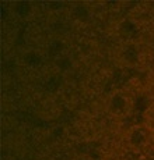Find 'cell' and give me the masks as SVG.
<instances>
[{
    "label": "cell",
    "instance_id": "1",
    "mask_svg": "<svg viewBox=\"0 0 154 160\" xmlns=\"http://www.w3.org/2000/svg\"><path fill=\"white\" fill-rule=\"evenodd\" d=\"M128 141H129V143H130V146L141 148L147 142V132L141 127H133L130 131H129Z\"/></svg>",
    "mask_w": 154,
    "mask_h": 160
},
{
    "label": "cell",
    "instance_id": "2",
    "mask_svg": "<svg viewBox=\"0 0 154 160\" xmlns=\"http://www.w3.org/2000/svg\"><path fill=\"white\" fill-rule=\"evenodd\" d=\"M126 107H128V99H126V96H123L122 93H115L111 96L109 109L112 110L113 113L121 114V113H123L126 110Z\"/></svg>",
    "mask_w": 154,
    "mask_h": 160
},
{
    "label": "cell",
    "instance_id": "3",
    "mask_svg": "<svg viewBox=\"0 0 154 160\" xmlns=\"http://www.w3.org/2000/svg\"><path fill=\"white\" fill-rule=\"evenodd\" d=\"M122 58L128 66L133 67V66H136L139 63V60H140V52H139V49L136 46H128V48L123 50Z\"/></svg>",
    "mask_w": 154,
    "mask_h": 160
},
{
    "label": "cell",
    "instance_id": "4",
    "mask_svg": "<svg viewBox=\"0 0 154 160\" xmlns=\"http://www.w3.org/2000/svg\"><path fill=\"white\" fill-rule=\"evenodd\" d=\"M24 61L28 67H38L42 63V54L38 50H28L24 56Z\"/></svg>",
    "mask_w": 154,
    "mask_h": 160
},
{
    "label": "cell",
    "instance_id": "5",
    "mask_svg": "<svg viewBox=\"0 0 154 160\" xmlns=\"http://www.w3.org/2000/svg\"><path fill=\"white\" fill-rule=\"evenodd\" d=\"M72 14L77 21H85L90 17V10L87 8L85 4H76L74 7H73Z\"/></svg>",
    "mask_w": 154,
    "mask_h": 160
},
{
    "label": "cell",
    "instance_id": "6",
    "mask_svg": "<svg viewBox=\"0 0 154 160\" xmlns=\"http://www.w3.org/2000/svg\"><path fill=\"white\" fill-rule=\"evenodd\" d=\"M55 63H56V67L60 70V71H69L73 66L72 58H70L69 56H66V54H60V56H58L56 60H55Z\"/></svg>",
    "mask_w": 154,
    "mask_h": 160
},
{
    "label": "cell",
    "instance_id": "7",
    "mask_svg": "<svg viewBox=\"0 0 154 160\" xmlns=\"http://www.w3.org/2000/svg\"><path fill=\"white\" fill-rule=\"evenodd\" d=\"M119 31H121V33L123 36H132L135 32H136V24L133 22V21H123L121 24V27H119Z\"/></svg>",
    "mask_w": 154,
    "mask_h": 160
},
{
    "label": "cell",
    "instance_id": "8",
    "mask_svg": "<svg viewBox=\"0 0 154 160\" xmlns=\"http://www.w3.org/2000/svg\"><path fill=\"white\" fill-rule=\"evenodd\" d=\"M133 107L136 109V112H140V113H144L149 110L150 107V103H149V99L146 96H139L136 98V100L133 102Z\"/></svg>",
    "mask_w": 154,
    "mask_h": 160
},
{
    "label": "cell",
    "instance_id": "9",
    "mask_svg": "<svg viewBox=\"0 0 154 160\" xmlns=\"http://www.w3.org/2000/svg\"><path fill=\"white\" fill-rule=\"evenodd\" d=\"M49 49H51V52L53 53L55 57L60 56V54H63V49H64V45L62 41H55L52 42L51 46H49Z\"/></svg>",
    "mask_w": 154,
    "mask_h": 160
},
{
    "label": "cell",
    "instance_id": "10",
    "mask_svg": "<svg viewBox=\"0 0 154 160\" xmlns=\"http://www.w3.org/2000/svg\"><path fill=\"white\" fill-rule=\"evenodd\" d=\"M31 8H32V6H31V3H18L17 4V13L20 15H23V17H25V15H28L31 13Z\"/></svg>",
    "mask_w": 154,
    "mask_h": 160
},
{
    "label": "cell",
    "instance_id": "11",
    "mask_svg": "<svg viewBox=\"0 0 154 160\" xmlns=\"http://www.w3.org/2000/svg\"><path fill=\"white\" fill-rule=\"evenodd\" d=\"M46 87L51 89V91H56V89H59V87H60V81L58 79V77H51L49 81L46 82Z\"/></svg>",
    "mask_w": 154,
    "mask_h": 160
},
{
    "label": "cell",
    "instance_id": "12",
    "mask_svg": "<svg viewBox=\"0 0 154 160\" xmlns=\"http://www.w3.org/2000/svg\"><path fill=\"white\" fill-rule=\"evenodd\" d=\"M80 160H88V159H80Z\"/></svg>",
    "mask_w": 154,
    "mask_h": 160
}]
</instances>
